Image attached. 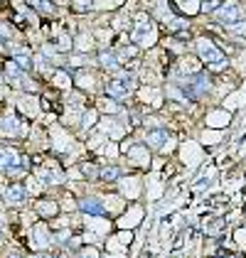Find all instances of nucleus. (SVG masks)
Wrapping results in <instances>:
<instances>
[{"label":"nucleus","mask_w":246,"mask_h":258,"mask_svg":"<svg viewBox=\"0 0 246 258\" xmlns=\"http://www.w3.org/2000/svg\"><path fill=\"white\" fill-rule=\"evenodd\" d=\"M216 18H219L222 22H226V25H234L236 20L244 18V10H242V5L234 2V0H229V2H219V8H216Z\"/></svg>","instance_id":"1"},{"label":"nucleus","mask_w":246,"mask_h":258,"mask_svg":"<svg viewBox=\"0 0 246 258\" xmlns=\"http://www.w3.org/2000/svg\"><path fill=\"white\" fill-rule=\"evenodd\" d=\"M184 88H187V94H190L192 98L204 96V94L210 91V79H207V74H192V76H187V79H184Z\"/></svg>","instance_id":"2"},{"label":"nucleus","mask_w":246,"mask_h":258,"mask_svg":"<svg viewBox=\"0 0 246 258\" xmlns=\"http://www.w3.org/2000/svg\"><path fill=\"white\" fill-rule=\"evenodd\" d=\"M197 50H200V57L204 59L207 64H214V66L216 64H224V54L216 50L210 40H200V42H197Z\"/></svg>","instance_id":"3"},{"label":"nucleus","mask_w":246,"mask_h":258,"mask_svg":"<svg viewBox=\"0 0 246 258\" xmlns=\"http://www.w3.org/2000/svg\"><path fill=\"white\" fill-rule=\"evenodd\" d=\"M0 128H2L5 136H22L25 133V126H20L15 116H5L2 123H0Z\"/></svg>","instance_id":"4"},{"label":"nucleus","mask_w":246,"mask_h":258,"mask_svg":"<svg viewBox=\"0 0 246 258\" xmlns=\"http://www.w3.org/2000/svg\"><path fill=\"white\" fill-rule=\"evenodd\" d=\"M18 165V152L10 148H0V170H10Z\"/></svg>","instance_id":"5"},{"label":"nucleus","mask_w":246,"mask_h":258,"mask_svg":"<svg viewBox=\"0 0 246 258\" xmlns=\"http://www.w3.org/2000/svg\"><path fill=\"white\" fill-rule=\"evenodd\" d=\"M28 197V192L20 187V184H12V187H8V192H5V200L10 202V204H20V202H25Z\"/></svg>","instance_id":"6"},{"label":"nucleus","mask_w":246,"mask_h":258,"mask_svg":"<svg viewBox=\"0 0 246 258\" xmlns=\"http://www.w3.org/2000/svg\"><path fill=\"white\" fill-rule=\"evenodd\" d=\"M82 209H84V212H86V214H96V216H101V214H104V204H101V202L98 200H84L82 202Z\"/></svg>","instance_id":"7"},{"label":"nucleus","mask_w":246,"mask_h":258,"mask_svg":"<svg viewBox=\"0 0 246 258\" xmlns=\"http://www.w3.org/2000/svg\"><path fill=\"white\" fill-rule=\"evenodd\" d=\"M106 91H108V96H114V98H123V96L128 94V88H126V86H123L118 79H116V82H111Z\"/></svg>","instance_id":"8"},{"label":"nucleus","mask_w":246,"mask_h":258,"mask_svg":"<svg viewBox=\"0 0 246 258\" xmlns=\"http://www.w3.org/2000/svg\"><path fill=\"white\" fill-rule=\"evenodd\" d=\"M165 140H168V130H155V133L148 136V143L153 145V148H162Z\"/></svg>","instance_id":"9"},{"label":"nucleus","mask_w":246,"mask_h":258,"mask_svg":"<svg viewBox=\"0 0 246 258\" xmlns=\"http://www.w3.org/2000/svg\"><path fill=\"white\" fill-rule=\"evenodd\" d=\"M40 214L42 216H54L57 214V204L54 202H40Z\"/></svg>","instance_id":"10"},{"label":"nucleus","mask_w":246,"mask_h":258,"mask_svg":"<svg viewBox=\"0 0 246 258\" xmlns=\"http://www.w3.org/2000/svg\"><path fill=\"white\" fill-rule=\"evenodd\" d=\"M101 64H104V66H108V69H118V62L114 59V54H106V52L101 54Z\"/></svg>","instance_id":"11"},{"label":"nucleus","mask_w":246,"mask_h":258,"mask_svg":"<svg viewBox=\"0 0 246 258\" xmlns=\"http://www.w3.org/2000/svg\"><path fill=\"white\" fill-rule=\"evenodd\" d=\"M15 57H18V62H20V66L30 69V57L25 54V50H18V52H15Z\"/></svg>","instance_id":"12"},{"label":"nucleus","mask_w":246,"mask_h":258,"mask_svg":"<svg viewBox=\"0 0 246 258\" xmlns=\"http://www.w3.org/2000/svg\"><path fill=\"white\" fill-rule=\"evenodd\" d=\"M101 177H104V180H116V177H118V170H116V168H106V170L101 172Z\"/></svg>","instance_id":"13"},{"label":"nucleus","mask_w":246,"mask_h":258,"mask_svg":"<svg viewBox=\"0 0 246 258\" xmlns=\"http://www.w3.org/2000/svg\"><path fill=\"white\" fill-rule=\"evenodd\" d=\"M40 10H42L44 15H52V12H54V5H50L47 0H42V2H40Z\"/></svg>","instance_id":"14"},{"label":"nucleus","mask_w":246,"mask_h":258,"mask_svg":"<svg viewBox=\"0 0 246 258\" xmlns=\"http://www.w3.org/2000/svg\"><path fill=\"white\" fill-rule=\"evenodd\" d=\"M101 108H104L106 114H116V106H114L111 101H108V104H101Z\"/></svg>","instance_id":"15"},{"label":"nucleus","mask_w":246,"mask_h":258,"mask_svg":"<svg viewBox=\"0 0 246 258\" xmlns=\"http://www.w3.org/2000/svg\"><path fill=\"white\" fill-rule=\"evenodd\" d=\"M216 8H219V2H216V0H212V2H207V5H204V10H207V12H210V10H216Z\"/></svg>","instance_id":"16"},{"label":"nucleus","mask_w":246,"mask_h":258,"mask_svg":"<svg viewBox=\"0 0 246 258\" xmlns=\"http://www.w3.org/2000/svg\"><path fill=\"white\" fill-rule=\"evenodd\" d=\"M0 231H2V216H0Z\"/></svg>","instance_id":"17"},{"label":"nucleus","mask_w":246,"mask_h":258,"mask_svg":"<svg viewBox=\"0 0 246 258\" xmlns=\"http://www.w3.org/2000/svg\"><path fill=\"white\" fill-rule=\"evenodd\" d=\"M32 258H40V256H32Z\"/></svg>","instance_id":"18"}]
</instances>
